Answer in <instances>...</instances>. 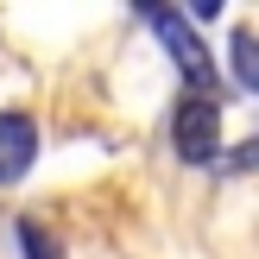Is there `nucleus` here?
<instances>
[{
    "label": "nucleus",
    "instance_id": "nucleus-2",
    "mask_svg": "<svg viewBox=\"0 0 259 259\" xmlns=\"http://www.w3.org/2000/svg\"><path fill=\"white\" fill-rule=\"evenodd\" d=\"M171 146L184 164H215V152H222V101L184 95L171 114Z\"/></svg>",
    "mask_w": 259,
    "mask_h": 259
},
{
    "label": "nucleus",
    "instance_id": "nucleus-1",
    "mask_svg": "<svg viewBox=\"0 0 259 259\" xmlns=\"http://www.w3.org/2000/svg\"><path fill=\"white\" fill-rule=\"evenodd\" d=\"M139 13H146V25L158 32V45L171 51V63L184 70L190 95H209V101L222 95V82H215V63H209V51H202V38L190 32V19H184V13H177V7H139Z\"/></svg>",
    "mask_w": 259,
    "mask_h": 259
},
{
    "label": "nucleus",
    "instance_id": "nucleus-3",
    "mask_svg": "<svg viewBox=\"0 0 259 259\" xmlns=\"http://www.w3.org/2000/svg\"><path fill=\"white\" fill-rule=\"evenodd\" d=\"M38 158V126L32 114H0V184H19Z\"/></svg>",
    "mask_w": 259,
    "mask_h": 259
},
{
    "label": "nucleus",
    "instance_id": "nucleus-4",
    "mask_svg": "<svg viewBox=\"0 0 259 259\" xmlns=\"http://www.w3.org/2000/svg\"><path fill=\"white\" fill-rule=\"evenodd\" d=\"M228 63H234V89H240V95H259V51H253L247 25H240L234 45H228Z\"/></svg>",
    "mask_w": 259,
    "mask_h": 259
},
{
    "label": "nucleus",
    "instance_id": "nucleus-5",
    "mask_svg": "<svg viewBox=\"0 0 259 259\" xmlns=\"http://www.w3.org/2000/svg\"><path fill=\"white\" fill-rule=\"evenodd\" d=\"M13 234H19V247H25V259H63V253H57V240H51V234H45V228H38V222H25V215H19V222H13Z\"/></svg>",
    "mask_w": 259,
    "mask_h": 259
}]
</instances>
